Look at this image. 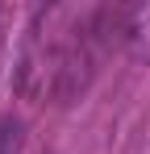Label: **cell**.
<instances>
[{
  "instance_id": "6da1fadb",
  "label": "cell",
  "mask_w": 150,
  "mask_h": 154,
  "mask_svg": "<svg viewBox=\"0 0 150 154\" xmlns=\"http://www.w3.org/2000/svg\"><path fill=\"white\" fill-rule=\"evenodd\" d=\"M21 146V125L13 117H0V154H17Z\"/></svg>"
}]
</instances>
